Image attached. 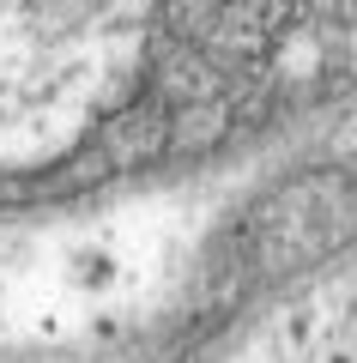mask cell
Instances as JSON below:
<instances>
[{
  "instance_id": "1",
  "label": "cell",
  "mask_w": 357,
  "mask_h": 363,
  "mask_svg": "<svg viewBox=\"0 0 357 363\" xmlns=\"http://www.w3.org/2000/svg\"><path fill=\"white\" fill-rule=\"evenodd\" d=\"M128 0H0V152L55 121Z\"/></svg>"
}]
</instances>
